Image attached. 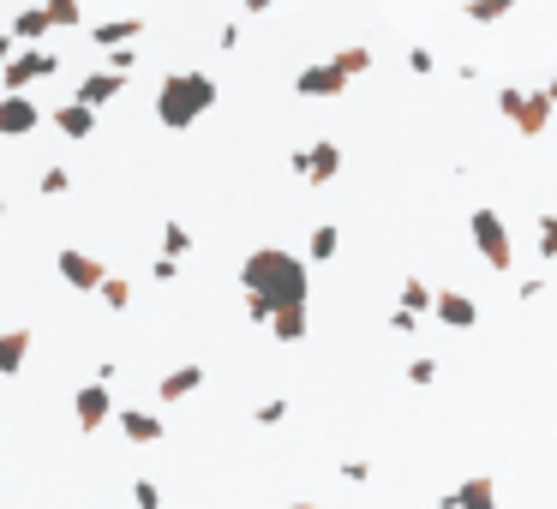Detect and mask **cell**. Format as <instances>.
Instances as JSON below:
<instances>
[{"instance_id":"obj_27","label":"cell","mask_w":557,"mask_h":509,"mask_svg":"<svg viewBox=\"0 0 557 509\" xmlns=\"http://www.w3.org/2000/svg\"><path fill=\"white\" fill-rule=\"evenodd\" d=\"M336 66H342L348 78H366V72H372V48H342V54H336Z\"/></svg>"},{"instance_id":"obj_16","label":"cell","mask_w":557,"mask_h":509,"mask_svg":"<svg viewBox=\"0 0 557 509\" xmlns=\"http://www.w3.org/2000/svg\"><path fill=\"white\" fill-rule=\"evenodd\" d=\"M198 390H204V366H174V372H162V384H156L162 402H186V396H198Z\"/></svg>"},{"instance_id":"obj_12","label":"cell","mask_w":557,"mask_h":509,"mask_svg":"<svg viewBox=\"0 0 557 509\" xmlns=\"http://www.w3.org/2000/svg\"><path fill=\"white\" fill-rule=\"evenodd\" d=\"M48 120H54V132H60V138H90V132H96V108H90L84 96L60 102V108H54Z\"/></svg>"},{"instance_id":"obj_13","label":"cell","mask_w":557,"mask_h":509,"mask_svg":"<svg viewBox=\"0 0 557 509\" xmlns=\"http://www.w3.org/2000/svg\"><path fill=\"white\" fill-rule=\"evenodd\" d=\"M114 426H120V432H126V444H138V450L162 444V420H156V414H144V408H114Z\"/></svg>"},{"instance_id":"obj_22","label":"cell","mask_w":557,"mask_h":509,"mask_svg":"<svg viewBox=\"0 0 557 509\" xmlns=\"http://www.w3.org/2000/svg\"><path fill=\"white\" fill-rule=\"evenodd\" d=\"M96 300H102L108 312H126V306H132V282L108 270V276H102V288H96Z\"/></svg>"},{"instance_id":"obj_40","label":"cell","mask_w":557,"mask_h":509,"mask_svg":"<svg viewBox=\"0 0 557 509\" xmlns=\"http://www.w3.org/2000/svg\"><path fill=\"white\" fill-rule=\"evenodd\" d=\"M546 90H552V96H557V72H552V78H546Z\"/></svg>"},{"instance_id":"obj_17","label":"cell","mask_w":557,"mask_h":509,"mask_svg":"<svg viewBox=\"0 0 557 509\" xmlns=\"http://www.w3.org/2000/svg\"><path fill=\"white\" fill-rule=\"evenodd\" d=\"M30 366V330H0V378H18Z\"/></svg>"},{"instance_id":"obj_7","label":"cell","mask_w":557,"mask_h":509,"mask_svg":"<svg viewBox=\"0 0 557 509\" xmlns=\"http://www.w3.org/2000/svg\"><path fill=\"white\" fill-rule=\"evenodd\" d=\"M54 270H60V282H66V288H78V294H96V288H102V276H108V264H102V258H90V252H78V246H60V252H54Z\"/></svg>"},{"instance_id":"obj_2","label":"cell","mask_w":557,"mask_h":509,"mask_svg":"<svg viewBox=\"0 0 557 509\" xmlns=\"http://www.w3.org/2000/svg\"><path fill=\"white\" fill-rule=\"evenodd\" d=\"M216 102H222V84H216L210 72H168V78L156 84V120H162L168 132L198 126Z\"/></svg>"},{"instance_id":"obj_26","label":"cell","mask_w":557,"mask_h":509,"mask_svg":"<svg viewBox=\"0 0 557 509\" xmlns=\"http://www.w3.org/2000/svg\"><path fill=\"white\" fill-rule=\"evenodd\" d=\"M534 252H540V264H557V216H540V234H534Z\"/></svg>"},{"instance_id":"obj_37","label":"cell","mask_w":557,"mask_h":509,"mask_svg":"<svg viewBox=\"0 0 557 509\" xmlns=\"http://www.w3.org/2000/svg\"><path fill=\"white\" fill-rule=\"evenodd\" d=\"M516 294H522V300H540V294H546V276H522V288H516Z\"/></svg>"},{"instance_id":"obj_5","label":"cell","mask_w":557,"mask_h":509,"mask_svg":"<svg viewBox=\"0 0 557 509\" xmlns=\"http://www.w3.org/2000/svg\"><path fill=\"white\" fill-rule=\"evenodd\" d=\"M54 72H60V54H54V48H42V42H18L12 60L0 66V84H6V90H30L36 78H54Z\"/></svg>"},{"instance_id":"obj_14","label":"cell","mask_w":557,"mask_h":509,"mask_svg":"<svg viewBox=\"0 0 557 509\" xmlns=\"http://www.w3.org/2000/svg\"><path fill=\"white\" fill-rule=\"evenodd\" d=\"M336 174H342V144H336V138H318V144L306 150V180H312V186H330Z\"/></svg>"},{"instance_id":"obj_33","label":"cell","mask_w":557,"mask_h":509,"mask_svg":"<svg viewBox=\"0 0 557 509\" xmlns=\"http://www.w3.org/2000/svg\"><path fill=\"white\" fill-rule=\"evenodd\" d=\"M408 72H420V78L438 72V54H432V48H408Z\"/></svg>"},{"instance_id":"obj_29","label":"cell","mask_w":557,"mask_h":509,"mask_svg":"<svg viewBox=\"0 0 557 509\" xmlns=\"http://www.w3.org/2000/svg\"><path fill=\"white\" fill-rule=\"evenodd\" d=\"M162 252H174V258H186V252H192V228H180V222H168V228H162Z\"/></svg>"},{"instance_id":"obj_39","label":"cell","mask_w":557,"mask_h":509,"mask_svg":"<svg viewBox=\"0 0 557 509\" xmlns=\"http://www.w3.org/2000/svg\"><path fill=\"white\" fill-rule=\"evenodd\" d=\"M240 6H246V12H270L276 0H240Z\"/></svg>"},{"instance_id":"obj_15","label":"cell","mask_w":557,"mask_h":509,"mask_svg":"<svg viewBox=\"0 0 557 509\" xmlns=\"http://www.w3.org/2000/svg\"><path fill=\"white\" fill-rule=\"evenodd\" d=\"M438 504H444V509H492V504H498V480H486V474H480V480H462V486L444 492Z\"/></svg>"},{"instance_id":"obj_25","label":"cell","mask_w":557,"mask_h":509,"mask_svg":"<svg viewBox=\"0 0 557 509\" xmlns=\"http://www.w3.org/2000/svg\"><path fill=\"white\" fill-rule=\"evenodd\" d=\"M42 6H48L54 30H78V18H84V6H78V0H42Z\"/></svg>"},{"instance_id":"obj_32","label":"cell","mask_w":557,"mask_h":509,"mask_svg":"<svg viewBox=\"0 0 557 509\" xmlns=\"http://www.w3.org/2000/svg\"><path fill=\"white\" fill-rule=\"evenodd\" d=\"M108 66H114V72H132V66H138V48H132V42L108 48Z\"/></svg>"},{"instance_id":"obj_34","label":"cell","mask_w":557,"mask_h":509,"mask_svg":"<svg viewBox=\"0 0 557 509\" xmlns=\"http://www.w3.org/2000/svg\"><path fill=\"white\" fill-rule=\"evenodd\" d=\"M132 504H138V509H156V504H162V492H156L150 480H132Z\"/></svg>"},{"instance_id":"obj_3","label":"cell","mask_w":557,"mask_h":509,"mask_svg":"<svg viewBox=\"0 0 557 509\" xmlns=\"http://www.w3.org/2000/svg\"><path fill=\"white\" fill-rule=\"evenodd\" d=\"M552 108H557L552 90H522V84H504V90H498V114H504L522 138H540V132L552 126Z\"/></svg>"},{"instance_id":"obj_38","label":"cell","mask_w":557,"mask_h":509,"mask_svg":"<svg viewBox=\"0 0 557 509\" xmlns=\"http://www.w3.org/2000/svg\"><path fill=\"white\" fill-rule=\"evenodd\" d=\"M12 48H18V36H12V30H0V66L12 60Z\"/></svg>"},{"instance_id":"obj_4","label":"cell","mask_w":557,"mask_h":509,"mask_svg":"<svg viewBox=\"0 0 557 509\" xmlns=\"http://www.w3.org/2000/svg\"><path fill=\"white\" fill-rule=\"evenodd\" d=\"M468 234H474V252H480L492 270H504V276L516 270V240H510V222H504L492 204H480V210L468 216Z\"/></svg>"},{"instance_id":"obj_30","label":"cell","mask_w":557,"mask_h":509,"mask_svg":"<svg viewBox=\"0 0 557 509\" xmlns=\"http://www.w3.org/2000/svg\"><path fill=\"white\" fill-rule=\"evenodd\" d=\"M414 324H420V312L396 300V312H390V330H396V336H414Z\"/></svg>"},{"instance_id":"obj_11","label":"cell","mask_w":557,"mask_h":509,"mask_svg":"<svg viewBox=\"0 0 557 509\" xmlns=\"http://www.w3.org/2000/svg\"><path fill=\"white\" fill-rule=\"evenodd\" d=\"M120 90H126V72H114V66H96V72H84V78H78V96H84L90 108H108Z\"/></svg>"},{"instance_id":"obj_18","label":"cell","mask_w":557,"mask_h":509,"mask_svg":"<svg viewBox=\"0 0 557 509\" xmlns=\"http://www.w3.org/2000/svg\"><path fill=\"white\" fill-rule=\"evenodd\" d=\"M306 330H312V318H306V306H282V312L270 318V336H276L282 348H294V342H306Z\"/></svg>"},{"instance_id":"obj_1","label":"cell","mask_w":557,"mask_h":509,"mask_svg":"<svg viewBox=\"0 0 557 509\" xmlns=\"http://www.w3.org/2000/svg\"><path fill=\"white\" fill-rule=\"evenodd\" d=\"M312 258H300V252H288V246H258V252H246V264H240V288H252V294H264L276 312L282 306H306V294H312V270H306Z\"/></svg>"},{"instance_id":"obj_9","label":"cell","mask_w":557,"mask_h":509,"mask_svg":"<svg viewBox=\"0 0 557 509\" xmlns=\"http://www.w3.org/2000/svg\"><path fill=\"white\" fill-rule=\"evenodd\" d=\"M42 120H48V114L30 102V90H6V96H0V138H30Z\"/></svg>"},{"instance_id":"obj_6","label":"cell","mask_w":557,"mask_h":509,"mask_svg":"<svg viewBox=\"0 0 557 509\" xmlns=\"http://www.w3.org/2000/svg\"><path fill=\"white\" fill-rule=\"evenodd\" d=\"M348 84H354V78H348V72L336 66V54H330V60H312V66L294 78V96H300V102H330V96H348Z\"/></svg>"},{"instance_id":"obj_28","label":"cell","mask_w":557,"mask_h":509,"mask_svg":"<svg viewBox=\"0 0 557 509\" xmlns=\"http://www.w3.org/2000/svg\"><path fill=\"white\" fill-rule=\"evenodd\" d=\"M36 192H42V198H66V192H72V174H66V168H42Z\"/></svg>"},{"instance_id":"obj_10","label":"cell","mask_w":557,"mask_h":509,"mask_svg":"<svg viewBox=\"0 0 557 509\" xmlns=\"http://www.w3.org/2000/svg\"><path fill=\"white\" fill-rule=\"evenodd\" d=\"M432 318H438V324H450V330H474V324H480V306H474L468 294H456V288H438Z\"/></svg>"},{"instance_id":"obj_8","label":"cell","mask_w":557,"mask_h":509,"mask_svg":"<svg viewBox=\"0 0 557 509\" xmlns=\"http://www.w3.org/2000/svg\"><path fill=\"white\" fill-rule=\"evenodd\" d=\"M72 414H78V432H102V426L114 420V390H108V378H96V384H78V396H72Z\"/></svg>"},{"instance_id":"obj_31","label":"cell","mask_w":557,"mask_h":509,"mask_svg":"<svg viewBox=\"0 0 557 509\" xmlns=\"http://www.w3.org/2000/svg\"><path fill=\"white\" fill-rule=\"evenodd\" d=\"M252 420H258V426H282V420H288V402H282V396H270V402H264Z\"/></svg>"},{"instance_id":"obj_36","label":"cell","mask_w":557,"mask_h":509,"mask_svg":"<svg viewBox=\"0 0 557 509\" xmlns=\"http://www.w3.org/2000/svg\"><path fill=\"white\" fill-rule=\"evenodd\" d=\"M408 384H438V360H414L408 366Z\"/></svg>"},{"instance_id":"obj_24","label":"cell","mask_w":557,"mask_h":509,"mask_svg":"<svg viewBox=\"0 0 557 509\" xmlns=\"http://www.w3.org/2000/svg\"><path fill=\"white\" fill-rule=\"evenodd\" d=\"M432 300H438V294H432V288H426V282H420V276H408V282H402V306H414V312H420V318H426V312H432Z\"/></svg>"},{"instance_id":"obj_41","label":"cell","mask_w":557,"mask_h":509,"mask_svg":"<svg viewBox=\"0 0 557 509\" xmlns=\"http://www.w3.org/2000/svg\"><path fill=\"white\" fill-rule=\"evenodd\" d=\"M0 216H6V198H0Z\"/></svg>"},{"instance_id":"obj_20","label":"cell","mask_w":557,"mask_h":509,"mask_svg":"<svg viewBox=\"0 0 557 509\" xmlns=\"http://www.w3.org/2000/svg\"><path fill=\"white\" fill-rule=\"evenodd\" d=\"M138 30H144V18H102V24L90 30V42H96V48H120V42H132Z\"/></svg>"},{"instance_id":"obj_19","label":"cell","mask_w":557,"mask_h":509,"mask_svg":"<svg viewBox=\"0 0 557 509\" xmlns=\"http://www.w3.org/2000/svg\"><path fill=\"white\" fill-rule=\"evenodd\" d=\"M18 42H42L48 30H54V18H48V6H24V12H12V24H6Z\"/></svg>"},{"instance_id":"obj_23","label":"cell","mask_w":557,"mask_h":509,"mask_svg":"<svg viewBox=\"0 0 557 509\" xmlns=\"http://www.w3.org/2000/svg\"><path fill=\"white\" fill-rule=\"evenodd\" d=\"M516 6H522V0H468L462 12H468L474 24H498V18H504V12H516Z\"/></svg>"},{"instance_id":"obj_35","label":"cell","mask_w":557,"mask_h":509,"mask_svg":"<svg viewBox=\"0 0 557 509\" xmlns=\"http://www.w3.org/2000/svg\"><path fill=\"white\" fill-rule=\"evenodd\" d=\"M150 276H156V282H174V276H180V258H174V252H162V258L150 264Z\"/></svg>"},{"instance_id":"obj_21","label":"cell","mask_w":557,"mask_h":509,"mask_svg":"<svg viewBox=\"0 0 557 509\" xmlns=\"http://www.w3.org/2000/svg\"><path fill=\"white\" fill-rule=\"evenodd\" d=\"M336 252H342V228H336V222H318L312 240H306V258H312V264H330Z\"/></svg>"}]
</instances>
